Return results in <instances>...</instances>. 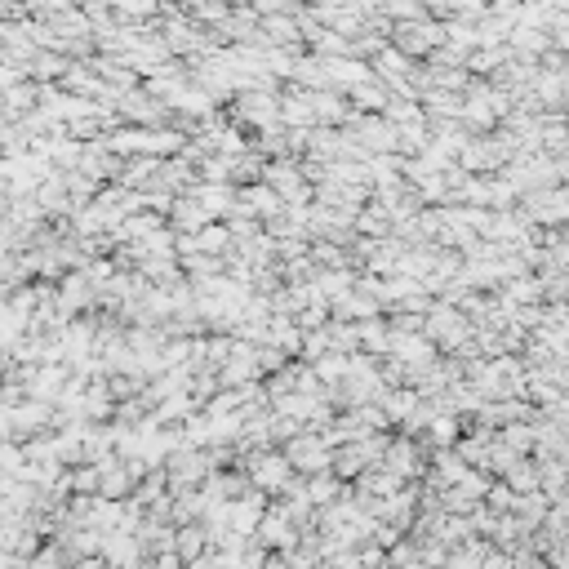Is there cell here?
<instances>
[{
    "mask_svg": "<svg viewBox=\"0 0 569 569\" xmlns=\"http://www.w3.org/2000/svg\"><path fill=\"white\" fill-rule=\"evenodd\" d=\"M316 569H329V565H316Z\"/></svg>",
    "mask_w": 569,
    "mask_h": 569,
    "instance_id": "obj_36",
    "label": "cell"
},
{
    "mask_svg": "<svg viewBox=\"0 0 569 569\" xmlns=\"http://www.w3.org/2000/svg\"><path fill=\"white\" fill-rule=\"evenodd\" d=\"M312 374H316V383L321 387H338L347 378V356H321V361H312Z\"/></svg>",
    "mask_w": 569,
    "mask_h": 569,
    "instance_id": "obj_26",
    "label": "cell"
},
{
    "mask_svg": "<svg viewBox=\"0 0 569 569\" xmlns=\"http://www.w3.org/2000/svg\"><path fill=\"white\" fill-rule=\"evenodd\" d=\"M192 201L205 209L214 223H223L227 214H232V205H236V187H214V183H196L192 187Z\"/></svg>",
    "mask_w": 569,
    "mask_h": 569,
    "instance_id": "obj_14",
    "label": "cell"
},
{
    "mask_svg": "<svg viewBox=\"0 0 569 569\" xmlns=\"http://www.w3.org/2000/svg\"><path fill=\"white\" fill-rule=\"evenodd\" d=\"M267 503H272V498H267V494H258V489H249L245 498H236V503H227V529H232L236 538H254V529H258V521H263Z\"/></svg>",
    "mask_w": 569,
    "mask_h": 569,
    "instance_id": "obj_9",
    "label": "cell"
},
{
    "mask_svg": "<svg viewBox=\"0 0 569 569\" xmlns=\"http://www.w3.org/2000/svg\"><path fill=\"white\" fill-rule=\"evenodd\" d=\"M298 538H303V534H298V529L285 521L281 507L267 503L263 521H258V529H254V543L263 547L267 556H285V552H294V547H298Z\"/></svg>",
    "mask_w": 569,
    "mask_h": 569,
    "instance_id": "obj_6",
    "label": "cell"
},
{
    "mask_svg": "<svg viewBox=\"0 0 569 569\" xmlns=\"http://www.w3.org/2000/svg\"><path fill=\"white\" fill-rule=\"evenodd\" d=\"M378 14L387 18V23H418V18H427V5H414V0H387V5H378Z\"/></svg>",
    "mask_w": 569,
    "mask_h": 569,
    "instance_id": "obj_27",
    "label": "cell"
},
{
    "mask_svg": "<svg viewBox=\"0 0 569 569\" xmlns=\"http://www.w3.org/2000/svg\"><path fill=\"white\" fill-rule=\"evenodd\" d=\"M281 454H285V463H289V472H294V476H321V472H329V449L321 445V436H316V432H298L289 445H281Z\"/></svg>",
    "mask_w": 569,
    "mask_h": 569,
    "instance_id": "obj_4",
    "label": "cell"
},
{
    "mask_svg": "<svg viewBox=\"0 0 569 569\" xmlns=\"http://www.w3.org/2000/svg\"><path fill=\"white\" fill-rule=\"evenodd\" d=\"M27 76H23V67H14V63H5V58H0V94H5V89H14V85H23Z\"/></svg>",
    "mask_w": 569,
    "mask_h": 569,
    "instance_id": "obj_33",
    "label": "cell"
},
{
    "mask_svg": "<svg viewBox=\"0 0 569 569\" xmlns=\"http://www.w3.org/2000/svg\"><path fill=\"white\" fill-rule=\"evenodd\" d=\"M418 334L427 338V343L436 347V356H454L458 347L472 338V325L463 321V312L458 307H445V303H432L423 316V325H418Z\"/></svg>",
    "mask_w": 569,
    "mask_h": 569,
    "instance_id": "obj_1",
    "label": "cell"
},
{
    "mask_svg": "<svg viewBox=\"0 0 569 569\" xmlns=\"http://www.w3.org/2000/svg\"><path fill=\"white\" fill-rule=\"evenodd\" d=\"M432 143V134H427V121L418 116V121H409V125H396V156L401 161H414L423 147Z\"/></svg>",
    "mask_w": 569,
    "mask_h": 569,
    "instance_id": "obj_21",
    "label": "cell"
},
{
    "mask_svg": "<svg viewBox=\"0 0 569 569\" xmlns=\"http://www.w3.org/2000/svg\"><path fill=\"white\" fill-rule=\"evenodd\" d=\"M467 432V418H454V414H432V423L423 427V436H418V445L423 449H454L463 441Z\"/></svg>",
    "mask_w": 569,
    "mask_h": 569,
    "instance_id": "obj_11",
    "label": "cell"
},
{
    "mask_svg": "<svg viewBox=\"0 0 569 569\" xmlns=\"http://www.w3.org/2000/svg\"><path fill=\"white\" fill-rule=\"evenodd\" d=\"M98 561H107V565H116V569H129V565L147 561V556H143V543H138L134 534H103Z\"/></svg>",
    "mask_w": 569,
    "mask_h": 569,
    "instance_id": "obj_12",
    "label": "cell"
},
{
    "mask_svg": "<svg viewBox=\"0 0 569 569\" xmlns=\"http://www.w3.org/2000/svg\"><path fill=\"white\" fill-rule=\"evenodd\" d=\"M9 218V196H5V187H0V223Z\"/></svg>",
    "mask_w": 569,
    "mask_h": 569,
    "instance_id": "obj_35",
    "label": "cell"
},
{
    "mask_svg": "<svg viewBox=\"0 0 569 569\" xmlns=\"http://www.w3.org/2000/svg\"><path fill=\"white\" fill-rule=\"evenodd\" d=\"M23 472V445L0 441V476H18Z\"/></svg>",
    "mask_w": 569,
    "mask_h": 569,
    "instance_id": "obj_32",
    "label": "cell"
},
{
    "mask_svg": "<svg viewBox=\"0 0 569 569\" xmlns=\"http://www.w3.org/2000/svg\"><path fill=\"white\" fill-rule=\"evenodd\" d=\"M489 485H494V476L472 472V467H467V472H463V481H458V485H449V489H458V494H467V498H472V503H481Z\"/></svg>",
    "mask_w": 569,
    "mask_h": 569,
    "instance_id": "obj_30",
    "label": "cell"
},
{
    "mask_svg": "<svg viewBox=\"0 0 569 569\" xmlns=\"http://www.w3.org/2000/svg\"><path fill=\"white\" fill-rule=\"evenodd\" d=\"M205 552H209V547H205V529L201 525H178L174 529V556L183 565H196Z\"/></svg>",
    "mask_w": 569,
    "mask_h": 569,
    "instance_id": "obj_20",
    "label": "cell"
},
{
    "mask_svg": "<svg viewBox=\"0 0 569 569\" xmlns=\"http://www.w3.org/2000/svg\"><path fill=\"white\" fill-rule=\"evenodd\" d=\"M72 174H81L85 183H94V187H107V183H116V178H121V161H116V156L94 138V143L81 147V161H76Z\"/></svg>",
    "mask_w": 569,
    "mask_h": 569,
    "instance_id": "obj_8",
    "label": "cell"
},
{
    "mask_svg": "<svg viewBox=\"0 0 569 569\" xmlns=\"http://www.w3.org/2000/svg\"><path fill=\"white\" fill-rule=\"evenodd\" d=\"M418 112H423L427 121H458V116H463V98L441 94V89H427V94L418 98Z\"/></svg>",
    "mask_w": 569,
    "mask_h": 569,
    "instance_id": "obj_16",
    "label": "cell"
},
{
    "mask_svg": "<svg viewBox=\"0 0 569 569\" xmlns=\"http://www.w3.org/2000/svg\"><path fill=\"white\" fill-rule=\"evenodd\" d=\"M192 254H205V258H223V254H232V236H227V227H223V223H209V227H201V232L192 236Z\"/></svg>",
    "mask_w": 569,
    "mask_h": 569,
    "instance_id": "obj_22",
    "label": "cell"
},
{
    "mask_svg": "<svg viewBox=\"0 0 569 569\" xmlns=\"http://www.w3.org/2000/svg\"><path fill=\"white\" fill-rule=\"evenodd\" d=\"M498 481L512 489V494H534V489H538V467H534V458H516V463L507 467Z\"/></svg>",
    "mask_w": 569,
    "mask_h": 569,
    "instance_id": "obj_23",
    "label": "cell"
},
{
    "mask_svg": "<svg viewBox=\"0 0 569 569\" xmlns=\"http://www.w3.org/2000/svg\"><path fill=\"white\" fill-rule=\"evenodd\" d=\"M547 507H552V503H547V498L534 489V494H516V498H512V512H507V516H516V525H521L525 534H534V529L543 525Z\"/></svg>",
    "mask_w": 569,
    "mask_h": 569,
    "instance_id": "obj_17",
    "label": "cell"
},
{
    "mask_svg": "<svg viewBox=\"0 0 569 569\" xmlns=\"http://www.w3.org/2000/svg\"><path fill=\"white\" fill-rule=\"evenodd\" d=\"M103 503H125V498H134V476L125 472L121 458H107V463H98V494Z\"/></svg>",
    "mask_w": 569,
    "mask_h": 569,
    "instance_id": "obj_10",
    "label": "cell"
},
{
    "mask_svg": "<svg viewBox=\"0 0 569 569\" xmlns=\"http://www.w3.org/2000/svg\"><path fill=\"white\" fill-rule=\"evenodd\" d=\"M418 401H423V396H418L414 392V387H383V392H378V409H383V418H387V423H392V427H401L405 423V418L409 414H414V409H418Z\"/></svg>",
    "mask_w": 569,
    "mask_h": 569,
    "instance_id": "obj_13",
    "label": "cell"
},
{
    "mask_svg": "<svg viewBox=\"0 0 569 569\" xmlns=\"http://www.w3.org/2000/svg\"><path fill=\"white\" fill-rule=\"evenodd\" d=\"M387 45H392L401 58H409V63H427V58H432V49L445 45V36H441V23H432V18H418V23H396L392 36H387Z\"/></svg>",
    "mask_w": 569,
    "mask_h": 569,
    "instance_id": "obj_3",
    "label": "cell"
},
{
    "mask_svg": "<svg viewBox=\"0 0 569 569\" xmlns=\"http://www.w3.org/2000/svg\"><path fill=\"white\" fill-rule=\"evenodd\" d=\"M343 494H347V485H343V481H334L329 472H321V476H303V498L316 507V512H321V507H329L334 498H343Z\"/></svg>",
    "mask_w": 569,
    "mask_h": 569,
    "instance_id": "obj_18",
    "label": "cell"
},
{
    "mask_svg": "<svg viewBox=\"0 0 569 569\" xmlns=\"http://www.w3.org/2000/svg\"><path fill=\"white\" fill-rule=\"evenodd\" d=\"M32 112H36V85L32 81H23V85L0 94V121H23V116H32Z\"/></svg>",
    "mask_w": 569,
    "mask_h": 569,
    "instance_id": "obj_15",
    "label": "cell"
},
{
    "mask_svg": "<svg viewBox=\"0 0 569 569\" xmlns=\"http://www.w3.org/2000/svg\"><path fill=\"white\" fill-rule=\"evenodd\" d=\"M165 494H169V481H165V472H161V467H152V472H147L143 481L134 485V503L143 507V512L156 503V498H165Z\"/></svg>",
    "mask_w": 569,
    "mask_h": 569,
    "instance_id": "obj_25",
    "label": "cell"
},
{
    "mask_svg": "<svg viewBox=\"0 0 569 569\" xmlns=\"http://www.w3.org/2000/svg\"><path fill=\"white\" fill-rule=\"evenodd\" d=\"M498 441L512 449L516 458H529V454H534V423H507V427H498Z\"/></svg>",
    "mask_w": 569,
    "mask_h": 569,
    "instance_id": "obj_24",
    "label": "cell"
},
{
    "mask_svg": "<svg viewBox=\"0 0 569 569\" xmlns=\"http://www.w3.org/2000/svg\"><path fill=\"white\" fill-rule=\"evenodd\" d=\"M169 489H196L209 476V463H205V449H174V454L161 463Z\"/></svg>",
    "mask_w": 569,
    "mask_h": 569,
    "instance_id": "obj_7",
    "label": "cell"
},
{
    "mask_svg": "<svg viewBox=\"0 0 569 569\" xmlns=\"http://www.w3.org/2000/svg\"><path fill=\"white\" fill-rule=\"evenodd\" d=\"M67 489H72V498H94L98 494V467H72V472H67Z\"/></svg>",
    "mask_w": 569,
    "mask_h": 569,
    "instance_id": "obj_29",
    "label": "cell"
},
{
    "mask_svg": "<svg viewBox=\"0 0 569 569\" xmlns=\"http://www.w3.org/2000/svg\"><path fill=\"white\" fill-rule=\"evenodd\" d=\"M54 432V405H41V401H23L9 409V436L14 445H27L36 436H49Z\"/></svg>",
    "mask_w": 569,
    "mask_h": 569,
    "instance_id": "obj_5",
    "label": "cell"
},
{
    "mask_svg": "<svg viewBox=\"0 0 569 569\" xmlns=\"http://www.w3.org/2000/svg\"><path fill=\"white\" fill-rule=\"evenodd\" d=\"M329 321V303H312V307H303V312L294 316V329L298 334H312V329H321Z\"/></svg>",
    "mask_w": 569,
    "mask_h": 569,
    "instance_id": "obj_31",
    "label": "cell"
},
{
    "mask_svg": "<svg viewBox=\"0 0 569 569\" xmlns=\"http://www.w3.org/2000/svg\"><path fill=\"white\" fill-rule=\"evenodd\" d=\"M516 218L525 227H538V232H552V227H565L569 218V196L565 187H543V192H529L516 201Z\"/></svg>",
    "mask_w": 569,
    "mask_h": 569,
    "instance_id": "obj_2",
    "label": "cell"
},
{
    "mask_svg": "<svg viewBox=\"0 0 569 569\" xmlns=\"http://www.w3.org/2000/svg\"><path fill=\"white\" fill-rule=\"evenodd\" d=\"M418 565V543L414 538H401L396 547L383 552V569H414Z\"/></svg>",
    "mask_w": 569,
    "mask_h": 569,
    "instance_id": "obj_28",
    "label": "cell"
},
{
    "mask_svg": "<svg viewBox=\"0 0 569 569\" xmlns=\"http://www.w3.org/2000/svg\"><path fill=\"white\" fill-rule=\"evenodd\" d=\"M152 569H187V565L178 561L174 552H169V556H152Z\"/></svg>",
    "mask_w": 569,
    "mask_h": 569,
    "instance_id": "obj_34",
    "label": "cell"
},
{
    "mask_svg": "<svg viewBox=\"0 0 569 569\" xmlns=\"http://www.w3.org/2000/svg\"><path fill=\"white\" fill-rule=\"evenodd\" d=\"M316 294L325 298V303H338L343 294H352L356 289V272H347V267H329V272H316Z\"/></svg>",
    "mask_w": 569,
    "mask_h": 569,
    "instance_id": "obj_19",
    "label": "cell"
}]
</instances>
